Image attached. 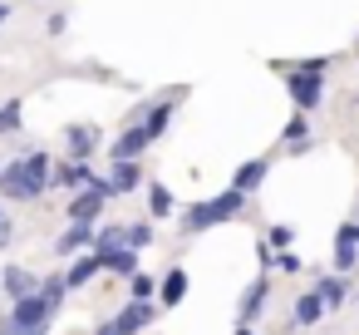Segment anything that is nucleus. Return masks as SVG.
Returning <instances> with one entry per match:
<instances>
[{"mask_svg": "<svg viewBox=\"0 0 359 335\" xmlns=\"http://www.w3.org/2000/svg\"><path fill=\"white\" fill-rule=\"evenodd\" d=\"M138 183H143L138 158H123V163H114V173H109V197H123V192H133Z\"/></svg>", "mask_w": 359, "mask_h": 335, "instance_id": "nucleus-11", "label": "nucleus"}, {"mask_svg": "<svg viewBox=\"0 0 359 335\" xmlns=\"http://www.w3.org/2000/svg\"><path fill=\"white\" fill-rule=\"evenodd\" d=\"M280 143H285L290 153H305V148H310V124H305V114H300V109H295V119L285 124V133H280Z\"/></svg>", "mask_w": 359, "mask_h": 335, "instance_id": "nucleus-16", "label": "nucleus"}, {"mask_svg": "<svg viewBox=\"0 0 359 335\" xmlns=\"http://www.w3.org/2000/svg\"><path fill=\"white\" fill-rule=\"evenodd\" d=\"M148 325H153V306H148V301H128L114 320L99 325V335H138V330H148Z\"/></svg>", "mask_w": 359, "mask_h": 335, "instance_id": "nucleus-4", "label": "nucleus"}, {"mask_svg": "<svg viewBox=\"0 0 359 335\" xmlns=\"http://www.w3.org/2000/svg\"><path fill=\"white\" fill-rule=\"evenodd\" d=\"M114 247H128V227H99L94 232V251H114Z\"/></svg>", "mask_w": 359, "mask_h": 335, "instance_id": "nucleus-22", "label": "nucleus"}, {"mask_svg": "<svg viewBox=\"0 0 359 335\" xmlns=\"http://www.w3.org/2000/svg\"><path fill=\"white\" fill-rule=\"evenodd\" d=\"M0 222H6V212H0Z\"/></svg>", "mask_w": 359, "mask_h": 335, "instance_id": "nucleus-34", "label": "nucleus"}, {"mask_svg": "<svg viewBox=\"0 0 359 335\" xmlns=\"http://www.w3.org/2000/svg\"><path fill=\"white\" fill-rule=\"evenodd\" d=\"M148 143H158V138L148 133V124H133V129L118 133V143H109V158H114V163H123V158H143Z\"/></svg>", "mask_w": 359, "mask_h": 335, "instance_id": "nucleus-5", "label": "nucleus"}, {"mask_svg": "<svg viewBox=\"0 0 359 335\" xmlns=\"http://www.w3.org/2000/svg\"><path fill=\"white\" fill-rule=\"evenodd\" d=\"M266 178H271V158H246V163L231 173V188H241V192H256Z\"/></svg>", "mask_w": 359, "mask_h": 335, "instance_id": "nucleus-9", "label": "nucleus"}, {"mask_svg": "<svg viewBox=\"0 0 359 335\" xmlns=\"http://www.w3.org/2000/svg\"><path fill=\"white\" fill-rule=\"evenodd\" d=\"M89 183H94V173H89V163H84V158H65L60 168H50V188L79 192V188H89Z\"/></svg>", "mask_w": 359, "mask_h": 335, "instance_id": "nucleus-6", "label": "nucleus"}, {"mask_svg": "<svg viewBox=\"0 0 359 335\" xmlns=\"http://www.w3.org/2000/svg\"><path fill=\"white\" fill-rule=\"evenodd\" d=\"M65 148H69V158H89V153L99 148V129H94V124H69Z\"/></svg>", "mask_w": 359, "mask_h": 335, "instance_id": "nucleus-10", "label": "nucleus"}, {"mask_svg": "<svg viewBox=\"0 0 359 335\" xmlns=\"http://www.w3.org/2000/svg\"><path fill=\"white\" fill-rule=\"evenodd\" d=\"M271 266H276V271H290V276H295V271H300L305 261H300V256H295V251L285 247V251H276V261H271Z\"/></svg>", "mask_w": 359, "mask_h": 335, "instance_id": "nucleus-29", "label": "nucleus"}, {"mask_svg": "<svg viewBox=\"0 0 359 335\" xmlns=\"http://www.w3.org/2000/svg\"><path fill=\"white\" fill-rule=\"evenodd\" d=\"M89 242H94V222H69V227L60 232L55 251H60V256H69V251H84Z\"/></svg>", "mask_w": 359, "mask_h": 335, "instance_id": "nucleus-12", "label": "nucleus"}, {"mask_svg": "<svg viewBox=\"0 0 359 335\" xmlns=\"http://www.w3.org/2000/svg\"><path fill=\"white\" fill-rule=\"evenodd\" d=\"M158 296H163V306H177V301L187 296V271H182V266H172V271L163 276V286H158Z\"/></svg>", "mask_w": 359, "mask_h": 335, "instance_id": "nucleus-17", "label": "nucleus"}, {"mask_svg": "<svg viewBox=\"0 0 359 335\" xmlns=\"http://www.w3.org/2000/svg\"><path fill=\"white\" fill-rule=\"evenodd\" d=\"M20 129V99H6L0 104V133H15Z\"/></svg>", "mask_w": 359, "mask_h": 335, "instance_id": "nucleus-25", "label": "nucleus"}, {"mask_svg": "<svg viewBox=\"0 0 359 335\" xmlns=\"http://www.w3.org/2000/svg\"><path fill=\"white\" fill-rule=\"evenodd\" d=\"M104 256V271H114V276H133L138 271V251L133 247H114V251H99Z\"/></svg>", "mask_w": 359, "mask_h": 335, "instance_id": "nucleus-15", "label": "nucleus"}, {"mask_svg": "<svg viewBox=\"0 0 359 335\" xmlns=\"http://www.w3.org/2000/svg\"><path fill=\"white\" fill-rule=\"evenodd\" d=\"M359 266V222H344L334 232V271H354Z\"/></svg>", "mask_w": 359, "mask_h": 335, "instance_id": "nucleus-8", "label": "nucleus"}, {"mask_svg": "<svg viewBox=\"0 0 359 335\" xmlns=\"http://www.w3.org/2000/svg\"><path fill=\"white\" fill-rule=\"evenodd\" d=\"M99 271H104V256H99V251H89V256H79L65 276H69V286H84V281H89V276H99Z\"/></svg>", "mask_w": 359, "mask_h": 335, "instance_id": "nucleus-18", "label": "nucleus"}, {"mask_svg": "<svg viewBox=\"0 0 359 335\" xmlns=\"http://www.w3.org/2000/svg\"><path fill=\"white\" fill-rule=\"evenodd\" d=\"M290 237H295V232H290V227H271V237H266V242H271V247H280V251H285V247H290Z\"/></svg>", "mask_w": 359, "mask_h": 335, "instance_id": "nucleus-30", "label": "nucleus"}, {"mask_svg": "<svg viewBox=\"0 0 359 335\" xmlns=\"http://www.w3.org/2000/svg\"><path fill=\"white\" fill-rule=\"evenodd\" d=\"M11 237H15V232H11V222H0V247H11Z\"/></svg>", "mask_w": 359, "mask_h": 335, "instance_id": "nucleus-31", "label": "nucleus"}, {"mask_svg": "<svg viewBox=\"0 0 359 335\" xmlns=\"http://www.w3.org/2000/svg\"><path fill=\"white\" fill-rule=\"evenodd\" d=\"M128 281H133V301H153V291H158V286H153V276H143V271H133Z\"/></svg>", "mask_w": 359, "mask_h": 335, "instance_id": "nucleus-27", "label": "nucleus"}, {"mask_svg": "<svg viewBox=\"0 0 359 335\" xmlns=\"http://www.w3.org/2000/svg\"><path fill=\"white\" fill-rule=\"evenodd\" d=\"M320 315H325V301H320V291H310V296H300V301H295V320H300V325H315Z\"/></svg>", "mask_w": 359, "mask_h": 335, "instance_id": "nucleus-20", "label": "nucleus"}, {"mask_svg": "<svg viewBox=\"0 0 359 335\" xmlns=\"http://www.w3.org/2000/svg\"><path fill=\"white\" fill-rule=\"evenodd\" d=\"M40 291H45V301L60 310V301H65V291H69V276H50V281H40Z\"/></svg>", "mask_w": 359, "mask_h": 335, "instance_id": "nucleus-24", "label": "nucleus"}, {"mask_svg": "<svg viewBox=\"0 0 359 335\" xmlns=\"http://www.w3.org/2000/svg\"><path fill=\"white\" fill-rule=\"evenodd\" d=\"M315 291H320V301H325V310H339V306H344V296H349L339 276H320V281H315Z\"/></svg>", "mask_w": 359, "mask_h": 335, "instance_id": "nucleus-19", "label": "nucleus"}, {"mask_svg": "<svg viewBox=\"0 0 359 335\" xmlns=\"http://www.w3.org/2000/svg\"><path fill=\"white\" fill-rule=\"evenodd\" d=\"M50 325H25V320H15V315H6L0 320V335H45Z\"/></svg>", "mask_w": 359, "mask_h": 335, "instance_id": "nucleus-26", "label": "nucleus"}, {"mask_svg": "<svg viewBox=\"0 0 359 335\" xmlns=\"http://www.w3.org/2000/svg\"><path fill=\"white\" fill-rule=\"evenodd\" d=\"M172 109H177V104H172V99H158V104H153V114H148V119H143V124H148V133H153V138H163V129H168V119H172Z\"/></svg>", "mask_w": 359, "mask_h": 335, "instance_id": "nucleus-21", "label": "nucleus"}, {"mask_svg": "<svg viewBox=\"0 0 359 335\" xmlns=\"http://www.w3.org/2000/svg\"><path fill=\"white\" fill-rule=\"evenodd\" d=\"M276 70L285 74V94H290V104L300 114L325 104V74H310V70H295V65H276Z\"/></svg>", "mask_w": 359, "mask_h": 335, "instance_id": "nucleus-3", "label": "nucleus"}, {"mask_svg": "<svg viewBox=\"0 0 359 335\" xmlns=\"http://www.w3.org/2000/svg\"><path fill=\"white\" fill-rule=\"evenodd\" d=\"M266 296H271V281H266V276H256V281L246 286V296H241V325H251V320L266 310Z\"/></svg>", "mask_w": 359, "mask_h": 335, "instance_id": "nucleus-13", "label": "nucleus"}, {"mask_svg": "<svg viewBox=\"0 0 359 335\" xmlns=\"http://www.w3.org/2000/svg\"><path fill=\"white\" fill-rule=\"evenodd\" d=\"M0 291H11V296L40 291V276H35V271H25V266H6V276H0Z\"/></svg>", "mask_w": 359, "mask_h": 335, "instance_id": "nucleus-14", "label": "nucleus"}, {"mask_svg": "<svg viewBox=\"0 0 359 335\" xmlns=\"http://www.w3.org/2000/svg\"><path fill=\"white\" fill-rule=\"evenodd\" d=\"M6 20H11V6H0V25H6Z\"/></svg>", "mask_w": 359, "mask_h": 335, "instance_id": "nucleus-32", "label": "nucleus"}, {"mask_svg": "<svg viewBox=\"0 0 359 335\" xmlns=\"http://www.w3.org/2000/svg\"><path fill=\"white\" fill-rule=\"evenodd\" d=\"M148 207H153V217H168L172 212V192L163 183H148Z\"/></svg>", "mask_w": 359, "mask_h": 335, "instance_id": "nucleus-23", "label": "nucleus"}, {"mask_svg": "<svg viewBox=\"0 0 359 335\" xmlns=\"http://www.w3.org/2000/svg\"><path fill=\"white\" fill-rule=\"evenodd\" d=\"M148 242H153V227H148V222H133V227H128V247L138 251V247H148Z\"/></svg>", "mask_w": 359, "mask_h": 335, "instance_id": "nucleus-28", "label": "nucleus"}, {"mask_svg": "<svg viewBox=\"0 0 359 335\" xmlns=\"http://www.w3.org/2000/svg\"><path fill=\"white\" fill-rule=\"evenodd\" d=\"M50 188V158L45 153H30V158H15L11 168H0V197H15V202H30Z\"/></svg>", "mask_w": 359, "mask_h": 335, "instance_id": "nucleus-1", "label": "nucleus"}, {"mask_svg": "<svg viewBox=\"0 0 359 335\" xmlns=\"http://www.w3.org/2000/svg\"><path fill=\"white\" fill-rule=\"evenodd\" d=\"M241 207H246V192H241V188H226V192H217V197H202V202H192V207L182 212V232L222 227V222L241 217Z\"/></svg>", "mask_w": 359, "mask_h": 335, "instance_id": "nucleus-2", "label": "nucleus"}, {"mask_svg": "<svg viewBox=\"0 0 359 335\" xmlns=\"http://www.w3.org/2000/svg\"><path fill=\"white\" fill-rule=\"evenodd\" d=\"M11 315L25 320V325H50L55 306L45 301V291H25V296H15V310H11Z\"/></svg>", "mask_w": 359, "mask_h": 335, "instance_id": "nucleus-7", "label": "nucleus"}, {"mask_svg": "<svg viewBox=\"0 0 359 335\" xmlns=\"http://www.w3.org/2000/svg\"><path fill=\"white\" fill-rule=\"evenodd\" d=\"M236 335H251V325H241V330H236Z\"/></svg>", "mask_w": 359, "mask_h": 335, "instance_id": "nucleus-33", "label": "nucleus"}]
</instances>
